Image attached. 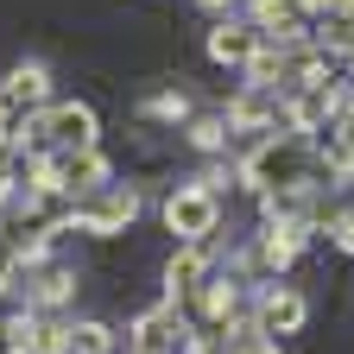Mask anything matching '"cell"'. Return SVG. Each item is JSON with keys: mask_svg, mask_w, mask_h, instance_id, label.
I'll list each match as a JSON object with an SVG mask.
<instances>
[{"mask_svg": "<svg viewBox=\"0 0 354 354\" xmlns=\"http://www.w3.org/2000/svg\"><path fill=\"white\" fill-rule=\"evenodd\" d=\"M165 221H171L184 241H196V234H209V228H215V196H209V190H184V196H171Z\"/></svg>", "mask_w": 354, "mask_h": 354, "instance_id": "6da1fadb", "label": "cell"}, {"mask_svg": "<svg viewBox=\"0 0 354 354\" xmlns=\"http://www.w3.org/2000/svg\"><path fill=\"white\" fill-rule=\"evenodd\" d=\"M44 133L64 140V146H88V140H95V114H88V108H51V114H44Z\"/></svg>", "mask_w": 354, "mask_h": 354, "instance_id": "7a4b0ae2", "label": "cell"}, {"mask_svg": "<svg viewBox=\"0 0 354 354\" xmlns=\"http://www.w3.org/2000/svg\"><path fill=\"white\" fill-rule=\"evenodd\" d=\"M209 51H215L221 64H247V57H253V32H247V26H221V32L209 38Z\"/></svg>", "mask_w": 354, "mask_h": 354, "instance_id": "3957f363", "label": "cell"}, {"mask_svg": "<svg viewBox=\"0 0 354 354\" xmlns=\"http://www.w3.org/2000/svg\"><path fill=\"white\" fill-rule=\"evenodd\" d=\"M259 323H266V329H297V323H304V304H297L291 291H272V297H266V310H259Z\"/></svg>", "mask_w": 354, "mask_h": 354, "instance_id": "277c9868", "label": "cell"}, {"mask_svg": "<svg viewBox=\"0 0 354 354\" xmlns=\"http://www.w3.org/2000/svg\"><path fill=\"white\" fill-rule=\"evenodd\" d=\"M127 215H133V196H108L102 209H88L82 221H88V228H95V234H102V228H114V221H127Z\"/></svg>", "mask_w": 354, "mask_h": 354, "instance_id": "5b68a950", "label": "cell"}, {"mask_svg": "<svg viewBox=\"0 0 354 354\" xmlns=\"http://www.w3.org/2000/svg\"><path fill=\"white\" fill-rule=\"evenodd\" d=\"M64 348H70V354H108V329H102V323H82V329H70Z\"/></svg>", "mask_w": 354, "mask_h": 354, "instance_id": "8992f818", "label": "cell"}, {"mask_svg": "<svg viewBox=\"0 0 354 354\" xmlns=\"http://www.w3.org/2000/svg\"><path fill=\"white\" fill-rule=\"evenodd\" d=\"M196 272H203V259H196V253H184V259H171V285H190Z\"/></svg>", "mask_w": 354, "mask_h": 354, "instance_id": "52a82bcc", "label": "cell"}, {"mask_svg": "<svg viewBox=\"0 0 354 354\" xmlns=\"http://www.w3.org/2000/svg\"><path fill=\"white\" fill-rule=\"evenodd\" d=\"M253 354H272V348H253Z\"/></svg>", "mask_w": 354, "mask_h": 354, "instance_id": "ba28073f", "label": "cell"}]
</instances>
